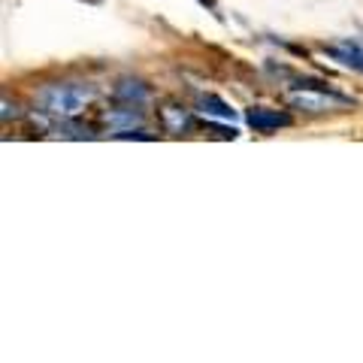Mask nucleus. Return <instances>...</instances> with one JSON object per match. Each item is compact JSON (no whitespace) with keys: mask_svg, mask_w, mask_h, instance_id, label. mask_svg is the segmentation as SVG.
Masks as SVG:
<instances>
[{"mask_svg":"<svg viewBox=\"0 0 363 363\" xmlns=\"http://www.w3.org/2000/svg\"><path fill=\"white\" fill-rule=\"evenodd\" d=\"M327 52H330V58H336L342 67H351V70L363 73V45L360 43H336Z\"/></svg>","mask_w":363,"mask_h":363,"instance_id":"423d86ee","label":"nucleus"},{"mask_svg":"<svg viewBox=\"0 0 363 363\" xmlns=\"http://www.w3.org/2000/svg\"><path fill=\"white\" fill-rule=\"evenodd\" d=\"M248 124L257 130V133H269V130H279V128H288L291 124V116L285 112H276V109H264V106H255L248 109Z\"/></svg>","mask_w":363,"mask_h":363,"instance_id":"7ed1b4c3","label":"nucleus"},{"mask_svg":"<svg viewBox=\"0 0 363 363\" xmlns=\"http://www.w3.org/2000/svg\"><path fill=\"white\" fill-rule=\"evenodd\" d=\"M106 124H109V130L112 133H128L133 128H140L143 124V116H140V106H130V104H124V106H116V109H109L106 112Z\"/></svg>","mask_w":363,"mask_h":363,"instance_id":"20e7f679","label":"nucleus"},{"mask_svg":"<svg viewBox=\"0 0 363 363\" xmlns=\"http://www.w3.org/2000/svg\"><path fill=\"white\" fill-rule=\"evenodd\" d=\"M200 106H203V112L206 116H215V118H233V109L224 104V100H218V97H212V94H206V97H200Z\"/></svg>","mask_w":363,"mask_h":363,"instance_id":"6e6552de","label":"nucleus"},{"mask_svg":"<svg viewBox=\"0 0 363 363\" xmlns=\"http://www.w3.org/2000/svg\"><path fill=\"white\" fill-rule=\"evenodd\" d=\"M94 97L97 91L88 82H52L33 94V104L40 106V112H49L55 118H79L94 104Z\"/></svg>","mask_w":363,"mask_h":363,"instance_id":"f257e3e1","label":"nucleus"},{"mask_svg":"<svg viewBox=\"0 0 363 363\" xmlns=\"http://www.w3.org/2000/svg\"><path fill=\"white\" fill-rule=\"evenodd\" d=\"M285 97H288V104L294 109L309 112V116H321V112L354 106V100H351V97H342V94H336V91H327V88H321L318 82H303L300 88L288 91Z\"/></svg>","mask_w":363,"mask_h":363,"instance_id":"f03ea898","label":"nucleus"},{"mask_svg":"<svg viewBox=\"0 0 363 363\" xmlns=\"http://www.w3.org/2000/svg\"><path fill=\"white\" fill-rule=\"evenodd\" d=\"M161 121H164V128H167L169 133H176V136H182V133L191 130V112L182 109V106H173V104H167V106L161 109Z\"/></svg>","mask_w":363,"mask_h":363,"instance_id":"0eeeda50","label":"nucleus"},{"mask_svg":"<svg viewBox=\"0 0 363 363\" xmlns=\"http://www.w3.org/2000/svg\"><path fill=\"white\" fill-rule=\"evenodd\" d=\"M200 4H203V6H209V9H215V4H212V0H200Z\"/></svg>","mask_w":363,"mask_h":363,"instance_id":"1a4fd4ad","label":"nucleus"},{"mask_svg":"<svg viewBox=\"0 0 363 363\" xmlns=\"http://www.w3.org/2000/svg\"><path fill=\"white\" fill-rule=\"evenodd\" d=\"M112 94H116V100H121V104H130V106H143L149 104L152 91L145 88L140 79H118V85L112 88Z\"/></svg>","mask_w":363,"mask_h":363,"instance_id":"39448f33","label":"nucleus"}]
</instances>
